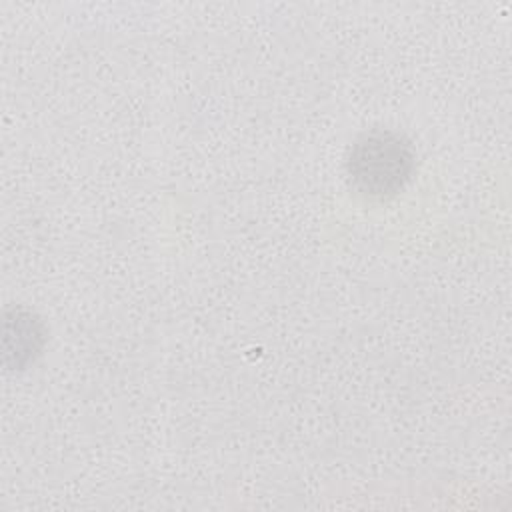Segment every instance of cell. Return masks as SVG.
I'll list each match as a JSON object with an SVG mask.
<instances>
[{
    "label": "cell",
    "mask_w": 512,
    "mask_h": 512,
    "mask_svg": "<svg viewBox=\"0 0 512 512\" xmlns=\"http://www.w3.org/2000/svg\"><path fill=\"white\" fill-rule=\"evenodd\" d=\"M414 158V150L404 136L392 130H372L352 144L346 168L360 192L390 196L410 180Z\"/></svg>",
    "instance_id": "cell-1"
}]
</instances>
